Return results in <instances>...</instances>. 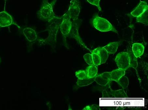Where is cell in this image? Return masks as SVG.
Returning a JSON list of instances; mask_svg holds the SVG:
<instances>
[{"label":"cell","instance_id":"obj_1","mask_svg":"<svg viewBox=\"0 0 148 110\" xmlns=\"http://www.w3.org/2000/svg\"><path fill=\"white\" fill-rule=\"evenodd\" d=\"M63 19V16L61 17L57 16L50 21L47 29L49 32V36L46 39L39 40L40 43L43 44H51L56 42L57 33Z\"/></svg>","mask_w":148,"mask_h":110},{"label":"cell","instance_id":"obj_2","mask_svg":"<svg viewBox=\"0 0 148 110\" xmlns=\"http://www.w3.org/2000/svg\"><path fill=\"white\" fill-rule=\"evenodd\" d=\"M56 0H53L51 3L47 0H43L42 5L37 15L38 18L42 20L49 22L56 16L53 11V7L56 3Z\"/></svg>","mask_w":148,"mask_h":110},{"label":"cell","instance_id":"obj_3","mask_svg":"<svg viewBox=\"0 0 148 110\" xmlns=\"http://www.w3.org/2000/svg\"><path fill=\"white\" fill-rule=\"evenodd\" d=\"M92 25L95 29L102 32L112 31L118 33V31L106 19L100 17L98 15L93 18Z\"/></svg>","mask_w":148,"mask_h":110},{"label":"cell","instance_id":"obj_4","mask_svg":"<svg viewBox=\"0 0 148 110\" xmlns=\"http://www.w3.org/2000/svg\"><path fill=\"white\" fill-rule=\"evenodd\" d=\"M115 61L119 69L126 71L130 67L129 57L127 52H122L118 54L116 57Z\"/></svg>","mask_w":148,"mask_h":110},{"label":"cell","instance_id":"obj_5","mask_svg":"<svg viewBox=\"0 0 148 110\" xmlns=\"http://www.w3.org/2000/svg\"><path fill=\"white\" fill-rule=\"evenodd\" d=\"M80 11L79 0H71L70 7L66 13L73 21L78 20Z\"/></svg>","mask_w":148,"mask_h":110},{"label":"cell","instance_id":"obj_6","mask_svg":"<svg viewBox=\"0 0 148 110\" xmlns=\"http://www.w3.org/2000/svg\"><path fill=\"white\" fill-rule=\"evenodd\" d=\"M71 27L72 21L70 17L66 13L63 16V20L59 28L64 38L69 36Z\"/></svg>","mask_w":148,"mask_h":110},{"label":"cell","instance_id":"obj_7","mask_svg":"<svg viewBox=\"0 0 148 110\" xmlns=\"http://www.w3.org/2000/svg\"><path fill=\"white\" fill-rule=\"evenodd\" d=\"M95 81L98 84L105 86L111 81L110 72H104L95 76Z\"/></svg>","mask_w":148,"mask_h":110},{"label":"cell","instance_id":"obj_8","mask_svg":"<svg viewBox=\"0 0 148 110\" xmlns=\"http://www.w3.org/2000/svg\"><path fill=\"white\" fill-rule=\"evenodd\" d=\"M76 20H73L72 22V27H71L69 36L75 38L81 45H82V46L87 49L86 47L85 46V45L83 43L79 36V35L78 33L79 25L76 22Z\"/></svg>","mask_w":148,"mask_h":110},{"label":"cell","instance_id":"obj_9","mask_svg":"<svg viewBox=\"0 0 148 110\" xmlns=\"http://www.w3.org/2000/svg\"><path fill=\"white\" fill-rule=\"evenodd\" d=\"M13 23L12 16L5 11L0 13V26L6 27L11 25Z\"/></svg>","mask_w":148,"mask_h":110},{"label":"cell","instance_id":"obj_10","mask_svg":"<svg viewBox=\"0 0 148 110\" xmlns=\"http://www.w3.org/2000/svg\"><path fill=\"white\" fill-rule=\"evenodd\" d=\"M147 9H148V5L147 2L140 1L139 5L131 13V14L135 17H137Z\"/></svg>","mask_w":148,"mask_h":110},{"label":"cell","instance_id":"obj_11","mask_svg":"<svg viewBox=\"0 0 148 110\" xmlns=\"http://www.w3.org/2000/svg\"><path fill=\"white\" fill-rule=\"evenodd\" d=\"M23 33L29 41L32 42L37 39V35L36 31L30 28H25L23 30Z\"/></svg>","mask_w":148,"mask_h":110},{"label":"cell","instance_id":"obj_12","mask_svg":"<svg viewBox=\"0 0 148 110\" xmlns=\"http://www.w3.org/2000/svg\"><path fill=\"white\" fill-rule=\"evenodd\" d=\"M145 48L144 45L140 43H134L133 45L132 51L137 58L142 56L144 53Z\"/></svg>","mask_w":148,"mask_h":110},{"label":"cell","instance_id":"obj_13","mask_svg":"<svg viewBox=\"0 0 148 110\" xmlns=\"http://www.w3.org/2000/svg\"><path fill=\"white\" fill-rule=\"evenodd\" d=\"M99 55L101 60V64L106 63L108 58V53L103 47H98L93 50Z\"/></svg>","mask_w":148,"mask_h":110},{"label":"cell","instance_id":"obj_14","mask_svg":"<svg viewBox=\"0 0 148 110\" xmlns=\"http://www.w3.org/2000/svg\"><path fill=\"white\" fill-rule=\"evenodd\" d=\"M125 71L120 69H118L110 72L111 81H114L117 82L120 78L125 75Z\"/></svg>","mask_w":148,"mask_h":110},{"label":"cell","instance_id":"obj_15","mask_svg":"<svg viewBox=\"0 0 148 110\" xmlns=\"http://www.w3.org/2000/svg\"><path fill=\"white\" fill-rule=\"evenodd\" d=\"M120 44V42L111 43L103 47L106 50L108 53L114 54L116 52Z\"/></svg>","mask_w":148,"mask_h":110},{"label":"cell","instance_id":"obj_16","mask_svg":"<svg viewBox=\"0 0 148 110\" xmlns=\"http://www.w3.org/2000/svg\"><path fill=\"white\" fill-rule=\"evenodd\" d=\"M129 57L130 66L133 68L136 69L138 66L137 58L133 54L132 49L130 47H128L127 49Z\"/></svg>","mask_w":148,"mask_h":110},{"label":"cell","instance_id":"obj_17","mask_svg":"<svg viewBox=\"0 0 148 110\" xmlns=\"http://www.w3.org/2000/svg\"><path fill=\"white\" fill-rule=\"evenodd\" d=\"M109 88L110 92V94H108L111 95L112 97L116 98H126L127 97V94L123 89L113 90L111 89L110 85Z\"/></svg>","mask_w":148,"mask_h":110},{"label":"cell","instance_id":"obj_18","mask_svg":"<svg viewBox=\"0 0 148 110\" xmlns=\"http://www.w3.org/2000/svg\"><path fill=\"white\" fill-rule=\"evenodd\" d=\"M85 71L88 78H92L97 76L98 69L96 66L90 65L88 67Z\"/></svg>","mask_w":148,"mask_h":110},{"label":"cell","instance_id":"obj_19","mask_svg":"<svg viewBox=\"0 0 148 110\" xmlns=\"http://www.w3.org/2000/svg\"><path fill=\"white\" fill-rule=\"evenodd\" d=\"M95 77L90 78H87L82 80L78 79L77 84L80 87L86 86L91 84L95 81Z\"/></svg>","mask_w":148,"mask_h":110},{"label":"cell","instance_id":"obj_20","mask_svg":"<svg viewBox=\"0 0 148 110\" xmlns=\"http://www.w3.org/2000/svg\"><path fill=\"white\" fill-rule=\"evenodd\" d=\"M148 9L145 11L141 15L137 17V21L138 22L142 23L145 25L148 24Z\"/></svg>","mask_w":148,"mask_h":110},{"label":"cell","instance_id":"obj_21","mask_svg":"<svg viewBox=\"0 0 148 110\" xmlns=\"http://www.w3.org/2000/svg\"><path fill=\"white\" fill-rule=\"evenodd\" d=\"M117 82L122 87L123 89H126L129 84L128 78L125 75L122 76Z\"/></svg>","mask_w":148,"mask_h":110},{"label":"cell","instance_id":"obj_22","mask_svg":"<svg viewBox=\"0 0 148 110\" xmlns=\"http://www.w3.org/2000/svg\"><path fill=\"white\" fill-rule=\"evenodd\" d=\"M94 65L97 66L101 64V60L99 55L96 52L92 51V53Z\"/></svg>","mask_w":148,"mask_h":110},{"label":"cell","instance_id":"obj_23","mask_svg":"<svg viewBox=\"0 0 148 110\" xmlns=\"http://www.w3.org/2000/svg\"><path fill=\"white\" fill-rule=\"evenodd\" d=\"M85 61L89 65H94L92 54L87 53L83 56Z\"/></svg>","mask_w":148,"mask_h":110},{"label":"cell","instance_id":"obj_24","mask_svg":"<svg viewBox=\"0 0 148 110\" xmlns=\"http://www.w3.org/2000/svg\"><path fill=\"white\" fill-rule=\"evenodd\" d=\"M75 75L79 79H84L87 78L86 71L84 70H79L76 72Z\"/></svg>","mask_w":148,"mask_h":110},{"label":"cell","instance_id":"obj_25","mask_svg":"<svg viewBox=\"0 0 148 110\" xmlns=\"http://www.w3.org/2000/svg\"><path fill=\"white\" fill-rule=\"evenodd\" d=\"M87 1L90 4L96 6L98 8L99 11L101 10V9L100 7L99 4L100 0H87Z\"/></svg>","mask_w":148,"mask_h":110},{"label":"cell","instance_id":"obj_26","mask_svg":"<svg viewBox=\"0 0 148 110\" xmlns=\"http://www.w3.org/2000/svg\"><path fill=\"white\" fill-rule=\"evenodd\" d=\"M84 109L87 110H100V108L97 105H93L91 106L87 107Z\"/></svg>","mask_w":148,"mask_h":110},{"label":"cell","instance_id":"obj_27","mask_svg":"<svg viewBox=\"0 0 148 110\" xmlns=\"http://www.w3.org/2000/svg\"><path fill=\"white\" fill-rule=\"evenodd\" d=\"M102 97L104 99H107L109 97L108 92L106 90H103Z\"/></svg>","mask_w":148,"mask_h":110}]
</instances>
